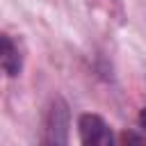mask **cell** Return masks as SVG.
I'll return each instance as SVG.
<instances>
[{"mask_svg":"<svg viewBox=\"0 0 146 146\" xmlns=\"http://www.w3.org/2000/svg\"><path fill=\"white\" fill-rule=\"evenodd\" d=\"M139 123H141V128H146V107H144L141 114H139Z\"/></svg>","mask_w":146,"mask_h":146,"instance_id":"obj_5","label":"cell"},{"mask_svg":"<svg viewBox=\"0 0 146 146\" xmlns=\"http://www.w3.org/2000/svg\"><path fill=\"white\" fill-rule=\"evenodd\" d=\"M0 68L7 75H18L21 71V52L11 36L0 32Z\"/></svg>","mask_w":146,"mask_h":146,"instance_id":"obj_3","label":"cell"},{"mask_svg":"<svg viewBox=\"0 0 146 146\" xmlns=\"http://www.w3.org/2000/svg\"><path fill=\"white\" fill-rule=\"evenodd\" d=\"M121 146H146V139L135 130H125L121 132Z\"/></svg>","mask_w":146,"mask_h":146,"instance_id":"obj_4","label":"cell"},{"mask_svg":"<svg viewBox=\"0 0 146 146\" xmlns=\"http://www.w3.org/2000/svg\"><path fill=\"white\" fill-rule=\"evenodd\" d=\"M68 128H71V112L64 98H52L43 123H41V137L39 146H68Z\"/></svg>","mask_w":146,"mask_h":146,"instance_id":"obj_1","label":"cell"},{"mask_svg":"<svg viewBox=\"0 0 146 146\" xmlns=\"http://www.w3.org/2000/svg\"><path fill=\"white\" fill-rule=\"evenodd\" d=\"M78 132L82 146H114L112 130L98 114H82L78 119Z\"/></svg>","mask_w":146,"mask_h":146,"instance_id":"obj_2","label":"cell"},{"mask_svg":"<svg viewBox=\"0 0 146 146\" xmlns=\"http://www.w3.org/2000/svg\"><path fill=\"white\" fill-rule=\"evenodd\" d=\"M0 71H2V68H0Z\"/></svg>","mask_w":146,"mask_h":146,"instance_id":"obj_6","label":"cell"}]
</instances>
